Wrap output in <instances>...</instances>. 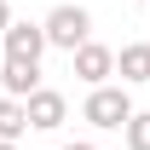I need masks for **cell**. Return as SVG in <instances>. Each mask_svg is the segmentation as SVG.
Returning <instances> with one entry per match:
<instances>
[{"label": "cell", "instance_id": "cell-1", "mask_svg": "<svg viewBox=\"0 0 150 150\" xmlns=\"http://www.w3.org/2000/svg\"><path fill=\"white\" fill-rule=\"evenodd\" d=\"M40 35H46V46H58V52H75V46L93 40V12L75 6V0H64V6H52V12L40 18Z\"/></svg>", "mask_w": 150, "mask_h": 150}, {"label": "cell", "instance_id": "cell-2", "mask_svg": "<svg viewBox=\"0 0 150 150\" xmlns=\"http://www.w3.org/2000/svg\"><path fill=\"white\" fill-rule=\"evenodd\" d=\"M127 115H133V98H127V87H93V93H87V104H81V121H93L98 133L127 127Z\"/></svg>", "mask_w": 150, "mask_h": 150}, {"label": "cell", "instance_id": "cell-3", "mask_svg": "<svg viewBox=\"0 0 150 150\" xmlns=\"http://www.w3.org/2000/svg\"><path fill=\"white\" fill-rule=\"evenodd\" d=\"M75 64V81L93 93V87H110V75H115V46H104V40H87V46H75L69 52Z\"/></svg>", "mask_w": 150, "mask_h": 150}, {"label": "cell", "instance_id": "cell-4", "mask_svg": "<svg viewBox=\"0 0 150 150\" xmlns=\"http://www.w3.org/2000/svg\"><path fill=\"white\" fill-rule=\"evenodd\" d=\"M64 115H69V98L52 93V87H35V93L23 98V121H29V133H58Z\"/></svg>", "mask_w": 150, "mask_h": 150}, {"label": "cell", "instance_id": "cell-5", "mask_svg": "<svg viewBox=\"0 0 150 150\" xmlns=\"http://www.w3.org/2000/svg\"><path fill=\"white\" fill-rule=\"evenodd\" d=\"M0 46H6V58H18V64H40V52H46V35H40V23L12 18V23H6V35H0Z\"/></svg>", "mask_w": 150, "mask_h": 150}, {"label": "cell", "instance_id": "cell-6", "mask_svg": "<svg viewBox=\"0 0 150 150\" xmlns=\"http://www.w3.org/2000/svg\"><path fill=\"white\" fill-rule=\"evenodd\" d=\"M115 75H121V87H144L150 81V40H127L115 52Z\"/></svg>", "mask_w": 150, "mask_h": 150}, {"label": "cell", "instance_id": "cell-7", "mask_svg": "<svg viewBox=\"0 0 150 150\" xmlns=\"http://www.w3.org/2000/svg\"><path fill=\"white\" fill-rule=\"evenodd\" d=\"M35 87H40V64H18V58L0 64V93H6V98H18V104H23Z\"/></svg>", "mask_w": 150, "mask_h": 150}, {"label": "cell", "instance_id": "cell-8", "mask_svg": "<svg viewBox=\"0 0 150 150\" xmlns=\"http://www.w3.org/2000/svg\"><path fill=\"white\" fill-rule=\"evenodd\" d=\"M23 133H29V121H23V104L0 93V144H18Z\"/></svg>", "mask_w": 150, "mask_h": 150}, {"label": "cell", "instance_id": "cell-9", "mask_svg": "<svg viewBox=\"0 0 150 150\" xmlns=\"http://www.w3.org/2000/svg\"><path fill=\"white\" fill-rule=\"evenodd\" d=\"M121 139H127V150H150V115H144V110H133V115H127V127H121Z\"/></svg>", "mask_w": 150, "mask_h": 150}, {"label": "cell", "instance_id": "cell-10", "mask_svg": "<svg viewBox=\"0 0 150 150\" xmlns=\"http://www.w3.org/2000/svg\"><path fill=\"white\" fill-rule=\"evenodd\" d=\"M64 150H98V144H93V139H69Z\"/></svg>", "mask_w": 150, "mask_h": 150}, {"label": "cell", "instance_id": "cell-11", "mask_svg": "<svg viewBox=\"0 0 150 150\" xmlns=\"http://www.w3.org/2000/svg\"><path fill=\"white\" fill-rule=\"evenodd\" d=\"M6 23H12V6H6V0H0V35H6Z\"/></svg>", "mask_w": 150, "mask_h": 150}, {"label": "cell", "instance_id": "cell-12", "mask_svg": "<svg viewBox=\"0 0 150 150\" xmlns=\"http://www.w3.org/2000/svg\"><path fill=\"white\" fill-rule=\"evenodd\" d=\"M0 150H18V144H0Z\"/></svg>", "mask_w": 150, "mask_h": 150}, {"label": "cell", "instance_id": "cell-13", "mask_svg": "<svg viewBox=\"0 0 150 150\" xmlns=\"http://www.w3.org/2000/svg\"><path fill=\"white\" fill-rule=\"evenodd\" d=\"M139 6H150V0H139Z\"/></svg>", "mask_w": 150, "mask_h": 150}]
</instances>
